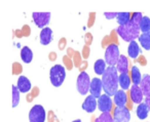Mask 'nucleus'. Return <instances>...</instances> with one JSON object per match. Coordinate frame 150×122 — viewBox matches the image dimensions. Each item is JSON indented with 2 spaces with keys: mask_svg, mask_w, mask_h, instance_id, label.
<instances>
[{
  "mask_svg": "<svg viewBox=\"0 0 150 122\" xmlns=\"http://www.w3.org/2000/svg\"><path fill=\"white\" fill-rule=\"evenodd\" d=\"M102 84L103 90L109 97H114L115 93L118 91L119 86V75L118 71L115 67L108 66L105 71V73L102 75Z\"/></svg>",
  "mask_w": 150,
  "mask_h": 122,
  "instance_id": "nucleus-1",
  "label": "nucleus"
},
{
  "mask_svg": "<svg viewBox=\"0 0 150 122\" xmlns=\"http://www.w3.org/2000/svg\"><path fill=\"white\" fill-rule=\"evenodd\" d=\"M117 34L127 42L135 41V39L140 37V27L129 22L125 26H119L116 30Z\"/></svg>",
  "mask_w": 150,
  "mask_h": 122,
  "instance_id": "nucleus-2",
  "label": "nucleus"
},
{
  "mask_svg": "<svg viewBox=\"0 0 150 122\" xmlns=\"http://www.w3.org/2000/svg\"><path fill=\"white\" fill-rule=\"evenodd\" d=\"M66 77V70L62 65H54L50 71V79L54 86L59 87L64 82Z\"/></svg>",
  "mask_w": 150,
  "mask_h": 122,
  "instance_id": "nucleus-3",
  "label": "nucleus"
},
{
  "mask_svg": "<svg viewBox=\"0 0 150 122\" xmlns=\"http://www.w3.org/2000/svg\"><path fill=\"white\" fill-rule=\"evenodd\" d=\"M119 58H120V54H119L118 46L115 43H110L105 50V62H106V64L110 67H115V65H117Z\"/></svg>",
  "mask_w": 150,
  "mask_h": 122,
  "instance_id": "nucleus-4",
  "label": "nucleus"
},
{
  "mask_svg": "<svg viewBox=\"0 0 150 122\" xmlns=\"http://www.w3.org/2000/svg\"><path fill=\"white\" fill-rule=\"evenodd\" d=\"M91 79L90 76L88 75V73L81 71L80 74L77 77V82H76V86H77V90L80 94H86L90 91L91 87Z\"/></svg>",
  "mask_w": 150,
  "mask_h": 122,
  "instance_id": "nucleus-5",
  "label": "nucleus"
},
{
  "mask_svg": "<svg viewBox=\"0 0 150 122\" xmlns=\"http://www.w3.org/2000/svg\"><path fill=\"white\" fill-rule=\"evenodd\" d=\"M30 122H44L45 121V111L41 105H35L29 112Z\"/></svg>",
  "mask_w": 150,
  "mask_h": 122,
  "instance_id": "nucleus-6",
  "label": "nucleus"
},
{
  "mask_svg": "<svg viewBox=\"0 0 150 122\" xmlns=\"http://www.w3.org/2000/svg\"><path fill=\"white\" fill-rule=\"evenodd\" d=\"M114 122H129L131 119V113L127 107H116L113 111Z\"/></svg>",
  "mask_w": 150,
  "mask_h": 122,
  "instance_id": "nucleus-7",
  "label": "nucleus"
},
{
  "mask_svg": "<svg viewBox=\"0 0 150 122\" xmlns=\"http://www.w3.org/2000/svg\"><path fill=\"white\" fill-rule=\"evenodd\" d=\"M32 18L34 20V23L38 28L43 29L50 20V13H33Z\"/></svg>",
  "mask_w": 150,
  "mask_h": 122,
  "instance_id": "nucleus-8",
  "label": "nucleus"
},
{
  "mask_svg": "<svg viewBox=\"0 0 150 122\" xmlns=\"http://www.w3.org/2000/svg\"><path fill=\"white\" fill-rule=\"evenodd\" d=\"M98 108L102 113H106L112 110V99L108 94H102L98 99Z\"/></svg>",
  "mask_w": 150,
  "mask_h": 122,
  "instance_id": "nucleus-9",
  "label": "nucleus"
},
{
  "mask_svg": "<svg viewBox=\"0 0 150 122\" xmlns=\"http://www.w3.org/2000/svg\"><path fill=\"white\" fill-rule=\"evenodd\" d=\"M103 89V84H102V80L99 78H93L91 81V87H90V91H91V95L95 97L96 99H99L101 97V91Z\"/></svg>",
  "mask_w": 150,
  "mask_h": 122,
  "instance_id": "nucleus-10",
  "label": "nucleus"
},
{
  "mask_svg": "<svg viewBox=\"0 0 150 122\" xmlns=\"http://www.w3.org/2000/svg\"><path fill=\"white\" fill-rule=\"evenodd\" d=\"M129 97H131V99L136 104H141L142 101H143V97L144 93L142 91V89L140 88L139 85H132L131 90H129Z\"/></svg>",
  "mask_w": 150,
  "mask_h": 122,
  "instance_id": "nucleus-11",
  "label": "nucleus"
},
{
  "mask_svg": "<svg viewBox=\"0 0 150 122\" xmlns=\"http://www.w3.org/2000/svg\"><path fill=\"white\" fill-rule=\"evenodd\" d=\"M97 106H98V101L96 99V97L93 95H88L86 97V99H84V102L82 103V109L88 113H93L96 110Z\"/></svg>",
  "mask_w": 150,
  "mask_h": 122,
  "instance_id": "nucleus-12",
  "label": "nucleus"
},
{
  "mask_svg": "<svg viewBox=\"0 0 150 122\" xmlns=\"http://www.w3.org/2000/svg\"><path fill=\"white\" fill-rule=\"evenodd\" d=\"M113 102L116 105V107H125L127 104V93L123 89H118L113 97Z\"/></svg>",
  "mask_w": 150,
  "mask_h": 122,
  "instance_id": "nucleus-13",
  "label": "nucleus"
},
{
  "mask_svg": "<svg viewBox=\"0 0 150 122\" xmlns=\"http://www.w3.org/2000/svg\"><path fill=\"white\" fill-rule=\"evenodd\" d=\"M18 89H19L21 92L26 93L31 89L32 85L30 80L25 76H20L19 79H18V85H17Z\"/></svg>",
  "mask_w": 150,
  "mask_h": 122,
  "instance_id": "nucleus-14",
  "label": "nucleus"
},
{
  "mask_svg": "<svg viewBox=\"0 0 150 122\" xmlns=\"http://www.w3.org/2000/svg\"><path fill=\"white\" fill-rule=\"evenodd\" d=\"M52 40V31L50 28H43L40 32V42L42 45H47Z\"/></svg>",
  "mask_w": 150,
  "mask_h": 122,
  "instance_id": "nucleus-15",
  "label": "nucleus"
},
{
  "mask_svg": "<svg viewBox=\"0 0 150 122\" xmlns=\"http://www.w3.org/2000/svg\"><path fill=\"white\" fill-rule=\"evenodd\" d=\"M116 69L119 74L127 73V71H129V61H127V56H123V54H120V58H119L116 65Z\"/></svg>",
  "mask_w": 150,
  "mask_h": 122,
  "instance_id": "nucleus-16",
  "label": "nucleus"
},
{
  "mask_svg": "<svg viewBox=\"0 0 150 122\" xmlns=\"http://www.w3.org/2000/svg\"><path fill=\"white\" fill-rule=\"evenodd\" d=\"M140 52H141V49H140V47H139V44L136 41L129 42V48H127V54H129V58L137 59L138 56H139Z\"/></svg>",
  "mask_w": 150,
  "mask_h": 122,
  "instance_id": "nucleus-17",
  "label": "nucleus"
},
{
  "mask_svg": "<svg viewBox=\"0 0 150 122\" xmlns=\"http://www.w3.org/2000/svg\"><path fill=\"white\" fill-rule=\"evenodd\" d=\"M140 88L142 89L144 95H149L150 94V75L145 74L142 78V81L140 83Z\"/></svg>",
  "mask_w": 150,
  "mask_h": 122,
  "instance_id": "nucleus-18",
  "label": "nucleus"
},
{
  "mask_svg": "<svg viewBox=\"0 0 150 122\" xmlns=\"http://www.w3.org/2000/svg\"><path fill=\"white\" fill-rule=\"evenodd\" d=\"M131 85V77L129 76L127 73H122L119 74V86L121 87V89L127 90L129 88Z\"/></svg>",
  "mask_w": 150,
  "mask_h": 122,
  "instance_id": "nucleus-19",
  "label": "nucleus"
},
{
  "mask_svg": "<svg viewBox=\"0 0 150 122\" xmlns=\"http://www.w3.org/2000/svg\"><path fill=\"white\" fill-rule=\"evenodd\" d=\"M149 111H150V109H149V107L146 105V103L139 104V106H138V108H137L138 118H140V119H146Z\"/></svg>",
  "mask_w": 150,
  "mask_h": 122,
  "instance_id": "nucleus-20",
  "label": "nucleus"
},
{
  "mask_svg": "<svg viewBox=\"0 0 150 122\" xmlns=\"http://www.w3.org/2000/svg\"><path fill=\"white\" fill-rule=\"evenodd\" d=\"M21 58L26 64H29L31 63V61L33 60V52L30 49V47L28 46H24L21 50Z\"/></svg>",
  "mask_w": 150,
  "mask_h": 122,
  "instance_id": "nucleus-21",
  "label": "nucleus"
},
{
  "mask_svg": "<svg viewBox=\"0 0 150 122\" xmlns=\"http://www.w3.org/2000/svg\"><path fill=\"white\" fill-rule=\"evenodd\" d=\"M131 77H132V81H133V83L135 85H140V83H141V81H142V78H143L141 73H140V70L136 66L132 67Z\"/></svg>",
  "mask_w": 150,
  "mask_h": 122,
  "instance_id": "nucleus-22",
  "label": "nucleus"
},
{
  "mask_svg": "<svg viewBox=\"0 0 150 122\" xmlns=\"http://www.w3.org/2000/svg\"><path fill=\"white\" fill-rule=\"evenodd\" d=\"M138 39H139L140 44H141L144 49H146V50L150 49V32L142 33Z\"/></svg>",
  "mask_w": 150,
  "mask_h": 122,
  "instance_id": "nucleus-23",
  "label": "nucleus"
},
{
  "mask_svg": "<svg viewBox=\"0 0 150 122\" xmlns=\"http://www.w3.org/2000/svg\"><path fill=\"white\" fill-rule=\"evenodd\" d=\"M132 13H119L117 15V23L119 26H125L131 22Z\"/></svg>",
  "mask_w": 150,
  "mask_h": 122,
  "instance_id": "nucleus-24",
  "label": "nucleus"
},
{
  "mask_svg": "<svg viewBox=\"0 0 150 122\" xmlns=\"http://www.w3.org/2000/svg\"><path fill=\"white\" fill-rule=\"evenodd\" d=\"M94 69H95V73H96L97 75H103L107 69L106 62H105L104 60H98L95 63Z\"/></svg>",
  "mask_w": 150,
  "mask_h": 122,
  "instance_id": "nucleus-25",
  "label": "nucleus"
},
{
  "mask_svg": "<svg viewBox=\"0 0 150 122\" xmlns=\"http://www.w3.org/2000/svg\"><path fill=\"white\" fill-rule=\"evenodd\" d=\"M140 30L142 31V33L150 32V19L148 17H143L140 23Z\"/></svg>",
  "mask_w": 150,
  "mask_h": 122,
  "instance_id": "nucleus-26",
  "label": "nucleus"
},
{
  "mask_svg": "<svg viewBox=\"0 0 150 122\" xmlns=\"http://www.w3.org/2000/svg\"><path fill=\"white\" fill-rule=\"evenodd\" d=\"M95 122H114V119L111 116V114L109 112H106V113H102L96 120Z\"/></svg>",
  "mask_w": 150,
  "mask_h": 122,
  "instance_id": "nucleus-27",
  "label": "nucleus"
},
{
  "mask_svg": "<svg viewBox=\"0 0 150 122\" xmlns=\"http://www.w3.org/2000/svg\"><path fill=\"white\" fill-rule=\"evenodd\" d=\"M20 92L21 91L18 89L16 85H13V107H17L20 102Z\"/></svg>",
  "mask_w": 150,
  "mask_h": 122,
  "instance_id": "nucleus-28",
  "label": "nucleus"
},
{
  "mask_svg": "<svg viewBox=\"0 0 150 122\" xmlns=\"http://www.w3.org/2000/svg\"><path fill=\"white\" fill-rule=\"evenodd\" d=\"M142 19H143V17H142V13H132L131 22H133L135 25L139 26V27H140V23H141Z\"/></svg>",
  "mask_w": 150,
  "mask_h": 122,
  "instance_id": "nucleus-29",
  "label": "nucleus"
},
{
  "mask_svg": "<svg viewBox=\"0 0 150 122\" xmlns=\"http://www.w3.org/2000/svg\"><path fill=\"white\" fill-rule=\"evenodd\" d=\"M13 74H20V73L22 72V66L19 64V63H15V64L13 65Z\"/></svg>",
  "mask_w": 150,
  "mask_h": 122,
  "instance_id": "nucleus-30",
  "label": "nucleus"
},
{
  "mask_svg": "<svg viewBox=\"0 0 150 122\" xmlns=\"http://www.w3.org/2000/svg\"><path fill=\"white\" fill-rule=\"evenodd\" d=\"M63 62H64V64L66 65L67 69H68V70H71V68H72V63H71L70 59H69L68 56H65L64 58H63Z\"/></svg>",
  "mask_w": 150,
  "mask_h": 122,
  "instance_id": "nucleus-31",
  "label": "nucleus"
},
{
  "mask_svg": "<svg viewBox=\"0 0 150 122\" xmlns=\"http://www.w3.org/2000/svg\"><path fill=\"white\" fill-rule=\"evenodd\" d=\"M20 33L22 34V36H28V35L30 34V29H29V27H28L27 25L24 26L23 29H22V31L20 32Z\"/></svg>",
  "mask_w": 150,
  "mask_h": 122,
  "instance_id": "nucleus-32",
  "label": "nucleus"
},
{
  "mask_svg": "<svg viewBox=\"0 0 150 122\" xmlns=\"http://www.w3.org/2000/svg\"><path fill=\"white\" fill-rule=\"evenodd\" d=\"M117 15H118V13H104V16L108 20H112V19H114V18H117Z\"/></svg>",
  "mask_w": 150,
  "mask_h": 122,
  "instance_id": "nucleus-33",
  "label": "nucleus"
},
{
  "mask_svg": "<svg viewBox=\"0 0 150 122\" xmlns=\"http://www.w3.org/2000/svg\"><path fill=\"white\" fill-rule=\"evenodd\" d=\"M74 65L75 66H79L80 65V56L79 54L76 52V54H74Z\"/></svg>",
  "mask_w": 150,
  "mask_h": 122,
  "instance_id": "nucleus-34",
  "label": "nucleus"
},
{
  "mask_svg": "<svg viewBox=\"0 0 150 122\" xmlns=\"http://www.w3.org/2000/svg\"><path fill=\"white\" fill-rule=\"evenodd\" d=\"M88 46H84V48H83V52H82V56H83V58H88Z\"/></svg>",
  "mask_w": 150,
  "mask_h": 122,
  "instance_id": "nucleus-35",
  "label": "nucleus"
},
{
  "mask_svg": "<svg viewBox=\"0 0 150 122\" xmlns=\"http://www.w3.org/2000/svg\"><path fill=\"white\" fill-rule=\"evenodd\" d=\"M145 103H146V105L149 107V109H150V94L149 95H147V97H145Z\"/></svg>",
  "mask_w": 150,
  "mask_h": 122,
  "instance_id": "nucleus-36",
  "label": "nucleus"
},
{
  "mask_svg": "<svg viewBox=\"0 0 150 122\" xmlns=\"http://www.w3.org/2000/svg\"><path fill=\"white\" fill-rule=\"evenodd\" d=\"M92 41V35L91 34H86V43H90Z\"/></svg>",
  "mask_w": 150,
  "mask_h": 122,
  "instance_id": "nucleus-37",
  "label": "nucleus"
},
{
  "mask_svg": "<svg viewBox=\"0 0 150 122\" xmlns=\"http://www.w3.org/2000/svg\"><path fill=\"white\" fill-rule=\"evenodd\" d=\"M139 63H141L142 65H145L146 62H145V58L144 56H141V58L139 59Z\"/></svg>",
  "mask_w": 150,
  "mask_h": 122,
  "instance_id": "nucleus-38",
  "label": "nucleus"
},
{
  "mask_svg": "<svg viewBox=\"0 0 150 122\" xmlns=\"http://www.w3.org/2000/svg\"><path fill=\"white\" fill-rule=\"evenodd\" d=\"M50 60L54 61V59H56V54H54V52H52V54H50Z\"/></svg>",
  "mask_w": 150,
  "mask_h": 122,
  "instance_id": "nucleus-39",
  "label": "nucleus"
},
{
  "mask_svg": "<svg viewBox=\"0 0 150 122\" xmlns=\"http://www.w3.org/2000/svg\"><path fill=\"white\" fill-rule=\"evenodd\" d=\"M63 42H65V39H62L61 40V45H60V48L62 49L63 47H64V44H63Z\"/></svg>",
  "mask_w": 150,
  "mask_h": 122,
  "instance_id": "nucleus-40",
  "label": "nucleus"
},
{
  "mask_svg": "<svg viewBox=\"0 0 150 122\" xmlns=\"http://www.w3.org/2000/svg\"><path fill=\"white\" fill-rule=\"evenodd\" d=\"M72 122H81V120H80V119H76V120H74V121H72Z\"/></svg>",
  "mask_w": 150,
  "mask_h": 122,
  "instance_id": "nucleus-41",
  "label": "nucleus"
}]
</instances>
